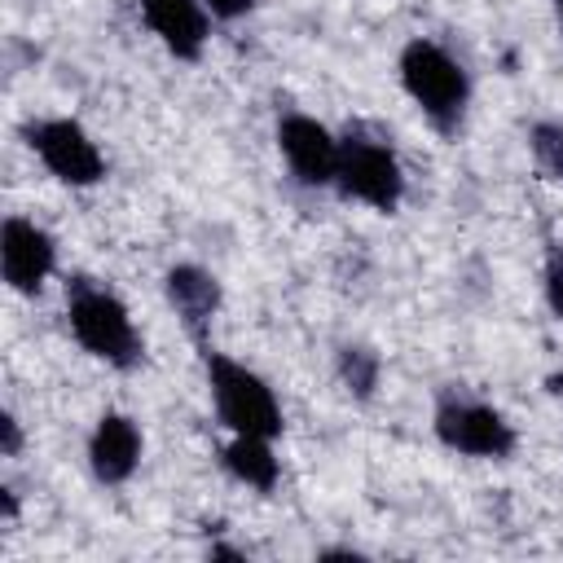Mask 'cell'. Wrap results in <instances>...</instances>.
<instances>
[{
	"label": "cell",
	"instance_id": "1",
	"mask_svg": "<svg viewBox=\"0 0 563 563\" xmlns=\"http://www.w3.org/2000/svg\"><path fill=\"white\" fill-rule=\"evenodd\" d=\"M66 325L88 356H97L114 369H136L145 356V343H141V330H136L128 303L92 277L66 282Z\"/></svg>",
	"mask_w": 563,
	"mask_h": 563
},
{
	"label": "cell",
	"instance_id": "2",
	"mask_svg": "<svg viewBox=\"0 0 563 563\" xmlns=\"http://www.w3.org/2000/svg\"><path fill=\"white\" fill-rule=\"evenodd\" d=\"M396 70H400V88L409 92V101L422 110V119L435 132L449 136V132L462 128L466 106H471V75L444 44H435L427 35H413L400 48Z\"/></svg>",
	"mask_w": 563,
	"mask_h": 563
},
{
	"label": "cell",
	"instance_id": "3",
	"mask_svg": "<svg viewBox=\"0 0 563 563\" xmlns=\"http://www.w3.org/2000/svg\"><path fill=\"white\" fill-rule=\"evenodd\" d=\"M202 369L216 400V418L229 427V435H282V405L255 369L216 352L211 343H202Z\"/></svg>",
	"mask_w": 563,
	"mask_h": 563
},
{
	"label": "cell",
	"instance_id": "4",
	"mask_svg": "<svg viewBox=\"0 0 563 563\" xmlns=\"http://www.w3.org/2000/svg\"><path fill=\"white\" fill-rule=\"evenodd\" d=\"M431 427H435V440L462 457H484V462H506L519 444L515 435V422L493 409L488 400H475L466 391H444L435 400V413H431Z\"/></svg>",
	"mask_w": 563,
	"mask_h": 563
},
{
	"label": "cell",
	"instance_id": "5",
	"mask_svg": "<svg viewBox=\"0 0 563 563\" xmlns=\"http://www.w3.org/2000/svg\"><path fill=\"white\" fill-rule=\"evenodd\" d=\"M334 189L361 207L396 211L405 198V167L387 141L365 136V132H347V136H339Z\"/></svg>",
	"mask_w": 563,
	"mask_h": 563
},
{
	"label": "cell",
	"instance_id": "6",
	"mask_svg": "<svg viewBox=\"0 0 563 563\" xmlns=\"http://www.w3.org/2000/svg\"><path fill=\"white\" fill-rule=\"evenodd\" d=\"M22 136L53 180H62L70 189H88V185L106 180V154L97 150V141L88 136V128L79 119H66V114L31 119V123H22Z\"/></svg>",
	"mask_w": 563,
	"mask_h": 563
},
{
	"label": "cell",
	"instance_id": "7",
	"mask_svg": "<svg viewBox=\"0 0 563 563\" xmlns=\"http://www.w3.org/2000/svg\"><path fill=\"white\" fill-rule=\"evenodd\" d=\"M57 268V242L44 224L26 216H4L0 224V277L13 295H40Z\"/></svg>",
	"mask_w": 563,
	"mask_h": 563
},
{
	"label": "cell",
	"instance_id": "8",
	"mask_svg": "<svg viewBox=\"0 0 563 563\" xmlns=\"http://www.w3.org/2000/svg\"><path fill=\"white\" fill-rule=\"evenodd\" d=\"M277 150H282V158H286V167H290V176H295L299 185H308V189L334 185L339 136H334L321 119H312V114H303V110L277 114Z\"/></svg>",
	"mask_w": 563,
	"mask_h": 563
},
{
	"label": "cell",
	"instance_id": "9",
	"mask_svg": "<svg viewBox=\"0 0 563 563\" xmlns=\"http://www.w3.org/2000/svg\"><path fill=\"white\" fill-rule=\"evenodd\" d=\"M141 449H145L141 427L128 413L106 409L88 435V471L97 475V484H110V488L128 484L141 466Z\"/></svg>",
	"mask_w": 563,
	"mask_h": 563
},
{
	"label": "cell",
	"instance_id": "10",
	"mask_svg": "<svg viewBox=\"0 0 563 563\" xmlns=\"http://www.w3.org/2000/svg\"><path fill=\"white\" fill-rule=\"evenodd\" d=\"M150 35L176 57V62H198L207 48V26L211 13L202 0H136Z\"/></svg>",
	"mask_w": 563,
	"mask_h": 563
},
{
	"label": "cell",
	"instance_id": "11",
	"mask_svg": "<svg viewBox=\"0 0 563 563\" xmlns=\"http://www.w3.org/2000/svg\"><path fill=\"white\" fill-rule=\"evenodd\" d=\"M163 290H167V303L180 317V325L202 347L207 343V330H211V321L220 312V299H224L216 273H207L202 264H172L167 277H163Z\"/></svg>",
	"mask_w": 563,
	"mask_h": 563
},
{
	"label": "cell",
	"instance_id": "12",
	"mask_svg": "<svg viewBox=\"0 0 563 563\" xmlns=\"http://www.w3.org/2000/svg\"><path fill=\"white\" fill-rule=\"evenodd\" d=\"M220 462L238 484H246L255 493H273L277 488L282 466L273 457V440L268 435H229V444L220 449Z\"/></svg>",
	"mask_w": 563,
	"mask_h": 563
},
{
	"label": "cell",
	"instance_id": "13",
	"mask_svg": "<svg viewBox=\"0 0 563 563\" xmlns=\"http://www.w3.org/2000/svg\"><path fill=\"white\" fill-rule=\"evenodd\" d=\"M378 356L369 352V347H361V343H347V347H339V378H343V387L352 391V396H361V400H369L374 396V387H378Z\"/></svg>",
	"mask_w": 563,
	"mask_h": 563
},
{
	"label": "cell",
	"instance_id": "14",
	"mask_svg": "<svg viewBox=\"0 0 563 563\" xmlns=\"http://www.w3.org/2000/svg\"><path fill=\"white\" fill-rule=\"evenodd\" d=\"M528 150L545 176L563 180V123H532L528 128Z\"/></svg>",
	"mask_w": 563,
	"mask_h": 563
},
{
	"label": "cell",
	"instance_id": "15",
	"mask_svg": "<svg viewBox=\"0 0 563 563\" xmlns=\"http://www.w3.org/2000/svg\"><path fill=\"white\" fill-rule=\"evenodd\" d=\"M541 286H545V303H550V312L563 321V246H559V242H550V246H545Z\"/></svg>",
	"mask_w": 563,
	"mask_h": 563
},
{
	"label": "cell",
	"instance_id": "16",
	"mask_svg": "<svg viewBox=\"0 0 563 563\" xmlns=\"http://www.w3.org/2000/svg\"><path fill=\"white\" fill-rule=\"evenodd\" d=\"M255 4H260V0H202V9H207L216 22H238V18H246Z\"/></svg>",
	"mask_w": 563,
	"mask_h": 563
},
{
	"label": "cell",
	"instance_id": "17",
	"mask_svg": "<svg viewBox=\"0 0 563 563\" xmlns=\"http://www.w3.org/2000/svg\"><path fill=\"white\" fill-rule=\"evenodd\" d=\"M0 453H4V457H18V453H22V422H18L9 409L0 413Z\"/></svg>",
	"mask_w": 563,
	"mask_h": 563
},
{
	"label": "cell",
	"instance_id": "18",
	"mask_svg": "<svg viewBox=\"0 0 563 563\" xmlns=\"http://www.w3.org/2000/svg\"><path fill=\"white\" fill-rule=\"evenodd\" d=\"M554 4V26H559V35H563V0H550Z\"/></svg>",
	"mask_w": 563,
	"mask_h": 563
}]
</instances>
